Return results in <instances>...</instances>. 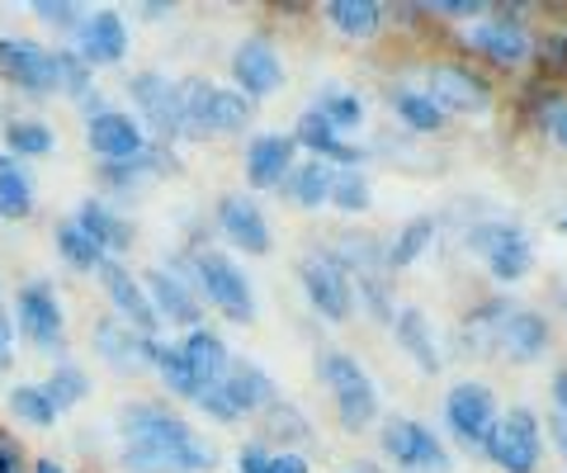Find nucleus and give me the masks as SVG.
Returning a JSON list of instances; mask_svg holds the SVG:
<instances>
[{
	"instance_id": "nucleus-1",
	"label": "nucleus",
	"mask_w": 567,
	"mask_h": 473,
	"mask_svg": "<svg viewBox=\"0 0 567 473\" xmlns=\"http://www.w3.org/2000/svg\"><path fill=\"white\" fill-rule=\"evenodd\" d=\"M317 374H322V383L331 389L336 412H341L346 431H364L379 417V389H374V379L360 370V360H354V356L327 350V356L317 360Z\"/></svg>"
},
{
	"instance_id": "nucleus-2",
	"label": "nucleus",
	"mask_w": 567,
	"mask_h": 473,
	"mask_svg": "<svg viewBox=\"0 0 567 473\" xmlns=\"http://www.w3.org/2000/svg\"><path fill=\"white\" fill-rule=\"evenodd\" d=\"M194 279H199L204 299L218 308L227 322H251V318H256L251 285H246L241 266H233V256H223V251H199V256H194Z\"/></svg>"
},
{
	"instance_id": "nucleus-3",
	"label": "nucleus",
	"mask_w": 567,
	"mask_h": 473,
	"mask_svg": "<svg viewBox=\"0 0 567 473\" xmlns=\"http://www.w3.org/2000/svg\"><path fill=\"white\" fill-rule=\"evenodd\" d=\"M468 251H477L487 260V270L502 279V285H516L535 266V247H529L525 227L516 223H477L468 227Z\"/></svg>"
},
{
	"instance_id": "nucleus-4",
	"label": "nucleus",
	"mask_w": 567,
	"mask_h": 473,
	"mask_svg": "<svg viewBox=\"0 0 567 473\" xmlns=\"http://www.w3.org/2000/svg\"><path fill=\"white\" fill-rule=\"evenodd\" d=\"M487 460L502 473H535L539 454H544V435H539V417L529 408H516L511 417H496V426L487 435Z\"/></svg>"
},
{
	"instance_id": "nucleus-5",
	"label": "nucleus",
	"mask_w": 567,
	"mask_h": 473,
	"mask_svg": "<svg viewBox=\"0 0 567 473\" xmlns=\"http://www.w3.org/2000/svg\"><path fill=\"white\" fill-rule=\"evenodd\" d=\"M298 279H303L308 304L317 308V318H327V322H346L350 318L354 289H350L346 266L331 251H308L303 260H298Z\"/></svg>"
},
{
	"instance_id": "nucleus-6",
	"label": "nucleus",
	"mask_w": 567,
	"mask_h": 473,
	"mask_svg": "<svg viewBox=\"0 0 567 473\" xmlns=\"http://www.w3.org/2000/svg\"><path fill=\"white\" fill-rule=\"evenodd\" d=\"M445 426L464 450L487 445V435L496 426V398H492L487 383H477V379L454 383V389L445 393Z\"/></svg>"
},
{
	"instance_id": "nucleus-7",
	"label": "nucleus",
	"mask_w": 567,
	"mask_h": 473,
	"mask_svg": "<svg viewBox=\"0 0 567 473\" xmlns=\"http://www.w3.org/2000/svg\"><path fill=\"white\" fill-rule=\"evenodd\" d=\"M14 322H20L24 341H33V350H48L58 356L62 341H66V318H62V304H58V289L48 279H29L14 299Z\"/></svg>"
},
{
	"instance_id": "nucleus-8",
	"label": "nucleus",
	"mask_w": 567,
	"mask_h": 473,
	"mask_svg": "<svg viewBox=\"0 0 567 473\" xmlns=\"http://www.w3.org/2000/svg\"><path fill=\"white\" fill-rule=\"evenodd\" d=\"M118 426L128 441H156V445H175V450H189V454L213 450L185 417H175L171 408H156V402H133V408H123Z\"/></svg>"
},
{
	"instance_id": "nucleus-9",
	"label": "nucleus",
	"mask_w": 567,
	"mask_h": 473,
	"mask_svg": "<svg viewBox=\"0 0 567 473\" xmlns=\"http://www.w3.org/2000/svg\"><path fill=\"white\" fill-rule=\"evenodd\" d=\"M383 454L406 473H450V454L435 431H425L412 417H393L383 426Z\"/></svg>"
},
{
	"instance_id": "nucleus-10",
	"label": "nucleus",
	"mask_w": 567,
	"mask_h": 473,
	"mask_svg": "<svg viewBox=\"0 0 567 473\" xmlns=\"http://www.w3.org/2000/svg\"><path fill=\"white\" fill-rule=\"evenodd\" d=\"M0 76L24 95H58V76H52V48L39 39H0Z\"/></svg>"
},
{
	"instance_id": "nucleus-11",
	"label": "nucleus",
	"mask_w": 567,
	"mask_h": 473,
	"mask_svg": "<svg viewBox=\"0 0 567 473\" xmlns=\"http://www.w3.org/2000/svg\"><path fill=\"white\" fill-rule=\"evenodd\" d=\"M100 285H104V299L114 304L118 322H128L133 331H142V337H156V327H162V318H156V308L147 299V289H142V279H133V270L123 266V260H104V266L95 270Z\"/></svg>"
},
{
	"instance_id": "nucleus-12",
	"label": "nucleus",
	"mask_w": 567,
	"mask_h": 473,
	"mask_svg": "<svg viewBox=\"0 0 567 473\" xmlns=\"http://www.w3.org/2000/svg\"><path fill=\"white\" fill-rule=\"evenodd\" d=\"M71 52L91 66H114L123 62V52H128V24H123L118 10H91L85 20L76 24V33H71Z\"/></svg>"
},
{
	"instance_id": "nucleus-13",
	"label": "nucleus",
	"mask_w": 567,
	"mask_h": 473,
	"mask_svg": "<svg viewBox=\"0 0 567 473\" xmlns=\"http://www.w3.org/2000/svg\"><path fill=\"white\" fill-rule=\"evenodd\" d=\"M128 95L156 137H181V124H185L181 119V81H171L162 72H137L128 81Z\"/></svg>"
},
{
	"instance_id": "nucleus-14",
	"label": "nucleus",
	"mask_w": 567,
	"mask_h": 473,
	"mask_svg": "<svg viewBox=\"0 0 567 473\" xmlns=\"http://www.w3.org/2000/svg\"><path fill=\"white\" fill-rule=\"evenodd\" d=\"M233 81L246 100H260V95H275L284 85V62L275 43L265 39V33H251V39H241L237 52H233Z\"/></svg>"
},
{
	"instance_id": "nucleus-15",
	"label": "nucleus",
	"mask_w": 567,
	"mask_h": 473,
	"mask_svg": "<svg viewBox=\"0 0 567 473\" xmlns=\"http://www.w3.org/2000/svg\"><path fill=\"white\" fill-rule=\"evenodd\" d=\"M425 95H431L440 110H458V114H477L492 104V85L473 72V66H458V62H445V66H431L425 76Z\"/></svg>"
},
{
	"instance_id": "nucleus-16",
	"label": "nucleus",
	"mask_w": 567,
	"mask_h": 473,
	"mask_svg": "<svg viewBox=\"0 0 567 473\" xmlns=\"http://www.w3.org/2000/svg\"><path fill=\"white\" fill-rule=\"evenodd\" d=\"M85 143H91V152L100 156V166H110V162H133L137 152H147V133H142V124L133 114L104 110L100 119L85 124Z\"/></svg>"
},
{
	"instance_id": "nucleus-17",
	"label": "nucleus",
	"mask_w": 567,
	"mask_h": 473,
	"mask_svg": "<svg viewBox=\"0 0 567 473\" xmlns=\"http://www.w3.org/2000/svg\"><path fill=\"white\" fill-rule=\"evenodd\" d=\"M468 48H473V52H483V58H492L496 66H516V62H525V58H529V48H535V39L525 33L520 10H502L496 20L477 24V29L468 33Z\"/></svg>"
},
{
	"instance_id": "nucleus-18",
	"label": "nucleus",
	"mask_w": 567,
	"mask_h": 473,
	"mask_svg": "<svg viewBox=\"0 0 567 473\" xmlns=\"http://www.w3.org/2000/svg\"><path fill=\"white\" fill-rule=\"evenodd\" d=\"M218 233L233 241L237 251H246V256H265V251H270V223H265L260 204L246 199V195H227L218 204Z\"/></svg>"
},
{
	"instance_id": "nucleus-19",
	"label": "nucleus",
	"mask_w": 567,
	"mask_h": 473,
	"mask_svg": "<svg viewBox=\"0 0 567 473\" xmlns=\"http://www.w3.org/2000/svg\"><path fill=\"white\" fill-rule=\"evenodd\" d=\"M152 346H156V337H142V331H133L128 322H118V318H100L95 322V350H100V360L114 364L118 374L147 370V364H152Z\"/></svg>"
},
{
	"instance_id": "nucleus-20",
	"label": "nucleus",
	"mask_w": 567,
	"mask_h": 473,
	"mask_svg": "<svg viewBox=\"0 0 567 473\" xmlns=\"http://www.w3.org/2000/svg\"><path fill=\"white\" fill-rule=\"evenodd\" d=\"M218 464V454H189L175 445H156V441H128L123 445V469L128 473H204Z\"/></svg>"
},
{
	"instance_id": "nucleus-21",
	"label": "nucleus",
	"mask_w": 567,
	"mask_h": 473,
	"mask_svg": "<svg viewBox=\"0 0 567 473\" xmlns=\"http://www.w3.org/2000/svg\"><path fill=\"white\" fill-rule=\"evenodd\" d=\"M293 137H284V133H260L251 137V147H246V181H251L256 189H275L289 181V171H293Z\"/></svg>"
},
{
	"instance_id": "nucleus-22",
	"label": "nucleus",
	"mask_w": 567,
	"mask_h": 473,
	"mask_svg": "<svg viewBox=\"0 0 567 473\" xmlns=\"http://www.w3.org/2000/svg\"><path fill=\"white\" fill-rule=\"evenodd\" d=\"M142 289H147V299H152V308H156V318H162V322L199 327V299H194V289L185 285V275H175V270H147Z\"/></svg>"
},
{
	"instance_id": "nucleus-23",
	"label": "nucleus",
	"mask_w": 567,
	"mask_h": 473,
	"mask_svg": "<svg viewBox=\"0 0 567 473\" xmlns=\"http://www.w3.org/2000/svg\"><path fill=\"white\" fill-rule=\"evenodd\" d=\"M496 350H502L511 364L539 360L548 350V322L539 318V312H529V308H511V318L502 322V331H496Z\"/></svg>"
},
{
	"instance_id": "nucleus-24",
	"label": "nucleus",
	"mask_w": 567,
	"mask_h": 473,
	"mask_svg": "<svg viewBox=\"0 0 567 473\" xmlns=\"http://www.w3.org/2000/svg\"><path fill=\"white\" fill-rule=\"evenodd\" d=\"M181 356L189 364V374L199 379V389L223 383L227 364H233V356H227V341L218 337V331H208V327H189V337L181 341Z\"/></svg>"
},
{
	"instance_id": "nucleus-25",
	"label": "nucleus",
	"mask_w": 567,
	"mask_h": 473,
	"mask_svg": "<svg viewBox=\"0 0 567 473\" xmlns=\"http://www.w3.org/2000/svg\"><path fill=\"white\" fill-rule=\"evenodd\" d=\"M76 227L95 241L104 256H123V251L133 247V227H128V218H118L104 199H85V204L76 208Z\"/></svg>"
},
{
	"instance_id": "nucleus-26",
	"label": "nucleus",
	"mask_w": 567,
	"mask_h": 473,
	"mask_svg": "<svg viewBox=\"0 0 567 473\" xmlns=\"http://www.w3.org/2000/svg\"><path fill=\"white\" fill-rule=\"evenodd\" d=\"M223 393L241 417L246 412H265L275 402V379L251 360H233L227 364V374H223Z\"/></svg>"
},
{
	"instance_id": "nucleus-27",
	"label": "nucleus",
	"mask_w": 567,
	"mask_h": 473,
	"mask_svg": "<svg viewBox=\"0 0 567 473\" xmlns=\"http://www.w3.org/2000/svg\"><path fill=\"white\" fill-rule=\"evenodd\" d=\"M33 204H39V195H33V175L29 166L20 162V156L0 152V218L20 223L33 214Z\"/></svg>"
},
{
	"instance_id": "nucleus-28",
	"label": "nucleus",
	"mask_w": 567,
	"mask_h": 473,
	"mask_svg": "<svg viewBox=\"0 0 567 473\" xmlns=\"http://www.w3.org/2000/svg\"><path fill=\"white\" fill-rule=\"evenodd\" d=\"M393 331H398V346L416 360V370H421V374H435V370H440L435 331H431V322H425V312H421V308H402L398 318H393Z\"/></svg>"
},
{
	"instance_id": "nucleus-29",
	"label": "nucleus",
	"mask_w": 567,
	"mask_h": 473,
	"mask_svg": "<svg viewBox=\"0 0 567 473\" xmlns=\"http://www.w3.org/2000/svg\"><path fill=\"white\" fill-rule=\"evenodd\" d=\"M293 143H298V147H308V152H317V162H327V166H331V162L354 166V162H360V156H364L360 147H350V143H346V137L336 133V128H327L317 114H303V119H298Z\"/></svg>"
},
{
	"instance_id": "nucleus-30",
	"label": "nucleus",
	"mask_w": 567,
	"mask_h": 473,
	"mask_svg": "<svg viewBox=\"0 0 567 473\" xmlns=\"http://www.w3.org/2000/svg\"><path fill=\"white\" fill-rule=\"evenodd\" d=\"M166 166H171L166 147H152V143H147V152H137L133 162H110V166H100V181L110 185V189H123V195H133L142 181H156V175H162Z\"/></svg>"
},
{
	"instance_id": "nucleus-31",
	"label": "nucleus",
	"mask_w": 567,
	"mask_h": 473,
	"mask_svg": "<svg viewBox=\"0 0 567 473\" xmlns=\"http://www.w3.org/2000/svg\"><path fill=\"white\" fill-rule=\"evenodd\" d=\"M213 91L218 85H208L204 76H185L181 81V137H189V143H204V137H213L208 119H213Z\"/></svg>"
},
{
	"instance_id": "nucleus-32",
	"label": "nucleus",
	"mask_w": 567,
	"mask_h": 473,
	"mask_svg": "<svg viewBox=\"0 0 567 473\" xmlns=\"http://www.w3.org/2000/svg\"><path fill=\"white\" fill-rule=\"evenodd\" d=\"M331 181H336V171L327 162H303V166L289 171L284 195H289L298 208H322V204H331Z\"/></svg>"
},
{
	"instance_id": "nucleus-33",
	"label": "nucleus",
	"mask_w": 567,
	"mask_h": 473,
	"mask_svg": "<svg viewBox=\"0 0 567 473\" xmlns=\"http://www.w3.org/2000/svg\"><path fill=\"white\" fill-rule=\"evenodd\" d=\"M506 318H511V304L506 299L477 304L468 318H464V350H468V356H487V350H496V331H502Z\"/></svg>"
},
{
	"instance_id": "nucleus-34",
	"label": "nucleus",
	"mask_w": 567,
	"mask_h": 473,
	"mask_svg": "<svg viewBox=\"0 0 567 473\" xmlns=\"http://www.w3.org/2000/svg\"><path fill=\"white\" fill-rule=\"evenodd\" d=\"M327 20L346 33V39H374L383 24V6L379 0H331Z\"/></svg>"
},
{
	"instance_id": "nucleus-35",
	"label": "nucleus",
	"mask_w": 567,
	"mask_h": 473,
	"mask_svg": "<svg viewBox=\"0 0 567 473\" xmlns=\"http://www.w3.org/2000/svg\"><path fill=\"white\" fill-rule=\"evenodd\" d=\"M152 370L162 374V383L175 393V398H199L204 389H199V379L189 374V364H185V356H181V346H166V341H156L152 346Z\"/></svg>"
},
{
	"instance_id": "nucleus-36",
	"label": "nucleus",
	"mask_w": 567,
	"mask_h": 473,
	"mask_svg": "<svg viewBox=\"0 0 567 473\" xmlns=\"http://www.w3.org/2000/svg\"><path fill=\"white\" fill-rule=\"evenodd\" d=\"M393 110L406 128H416V133H435V128H445V110L425 95V91H412V85H402V91H393Z\"/></svg>"
},
{
	"instance_id": "nucleus-37",
	"label": "nucleus",
	"mask_w": 567,
	"mask_h": 473,
	"mask_svg": "<svg viewBox=\"0 0 567 473\" xmlns=\"http://www.w3.org/2000/svg\"><path fill=\"white\" fill-rule=\"evenodd\" d=\"M52 241H58V251H62L66 266H76V270H100L104 260H110V256H104L95 241L76 227V218H62V223H58V233H52Z\"/></svg>"
},
{
	"instance_id": "nucleus-38",
	"label": "nucleus",
	"mask_w": 567,
	"mask_h": 473,
	"mask_svg": "<svg viewBox=\"0 0 567 473\" xmlns=\"http://www.w3.org/2000/svg\"><path fill=\"white\" fill-rule=\"evenodd\" d=\"M52 147H58V137H52V128L43 124V119H10L6 124V152L10 156H48Z\"/></svg>"
},
{
	"instance_id": "nucleus-39",
	"label": "nucleus",
	"mask_w": 567,
	"mask_h": 473,
	"mask_svg": "<svg viewBox=\"0 0 567 473\" xmlns=\"http://www.w3.org/2000/svg\"><path fill=\"white\" fill-rule=\"evenodd\" d=\"M260 435H265V441H279L284 450H289V445H298V441H308L312 426L303 422V412H298V408H289V402H279V398H275L270 408H265Z\"/></svg>"
},
{
	"instance_id": "nucleus-40",
	"label": "nucleus",
	"mask_w": 567,
	"mask_h": 473,
	"mask_svg": "<svg viewBox=\"0 0 567 473\" xmlns=\"http://www.w3.org/2000/svg\"><path fill=\"white\" fill-rule=\"evenodd\" d=\"M308 114H317V119H322L327 128H336V133H350V128L364 124V100L350 95V91H327Z\"/></svg>"
},
{
	"instance_id": "nucleus-41",
	"label": "nucleus",
	"mask_w": 567,
	"mask_h": 473,
	"mask_svg": "<svg viewBox=\"0 0 567 473\" xmlns=\"http://www.w3.org/2000/svg\"><path fill=\"white\" fill-rule=\"evenodd\" d=\"M52 76H58V95L76 100V104L95 91V72H91V66H85L71 48H58V52H52Z\"/></svg>"
},
{
	"instance_id": "nucleus-42",
	"label": "nucleus",
	"mask_w": 567,
	"mask_h": 473,
	"mask_svg": "<svg viewBox=\"0 0 567 473\" xmlns=\"http://www.w3.org/2000/svg\"><path fill=\"white\" fill-rule=\"evenodd\" d=\"M431 237H435V218H425V214L412 218V223H406L402 233H398L393 247H388V270H406L425 247H431Z\"/></svg>"
},
{
	"instance_id": "nucleus-43",
	"label": "nucleus",
	"mask_w": 567,
	"mask_h": 473,
	"mask_svg": "<svg viewBox=\"0 0 567 473\" xmlns=\"http://www.w3.org/2000/svg\"><path fill=\"white\" fill-rule=\"evenodd\" d=\"M43 393L52 398V408L66 412V408H76V402H85V393H91V379H85L81 364H58V370L48 374Z\"/></svg>"
},
{
	"instance_id": "nucleus-44",
	"label": "nucleus",
	"mask_w": 567,
	"mask_h": 473,
	"mask_svg": "<svg viewBox=\"0 0 567 473\" xmlns=\"http://www.w3.org/2000/svg\"><path fill=\"white\" fill-rule=\"evenodd\" d=\"M246 124H251V100H246L241 91H213V119H208L213 137L218 133H241Z\"/></svg>"
},
{
	"instance_id": "nucleus-45",
	"label": "nucleus",
	"mask_w": 567,
	"mask_h": 473,
	"mask_svg": "<svg viewBox=\"0 0 567 473\" xmlns=\"http://www.w3.org/2000/svg\"><path fill=\"white\" fill-rule=\"evenodd\" d=\"M10 412L24 417L29 426H52L58 422V408H52V398L43 393V383H20V389H10Z\"/></svg>"
},
{
	"instance_id": "nucleus-46",
	"label": "nucleus",
	"mask_w": 567,
	"mask_h": 473,
	"mask_svg": "<svg viewBox=\"0 0 567 473\" xmlns=\"http://www.w3.org/2000/svg\"><path fill=\"white\" fill-rule=\"evenodd\" d=\"M331 204L346 208V214H360V208H369V181L360 171H341L331 181Z\"/></svg>"
},
{
	"instance_id": "nucleus-47",
	"label": "nucleus",
	"mask_w": 567,
	"mask_h": 473,
	"mask_svg": "<svg viewBox=\"0 0 567 473\" xmlns=\"http://www.w3.org/2000/svg\"><path fill=\"white\" fill-rule=\"evenodd\" d=\"M360 304L374 322H393L398 308H393V294H388V275H369L360 279Z\"/></svg>"
},
{
	"instance_id": "nucleus-48",
	"label": "nucleus",
	"mask_w": 567,
	"mask_h": 473,
	"mask_svg": "<svg viewBox=\"0 0 567 473\" xmlns=\"http://www.w3.org/2000/svg\"><path fill=\"white\" fill-rule=\"evenodd\" d=\"M33 14H39L43 24L66 29V33H76V24L85 20V10H81V6H71V0H58V6H52V0H39V6H33Z\"/></svg>"
},
{
	"instance_id": "nucleus-49",
	"label": "nucleus",
	"mask_w": 567,
	"mask_h": 473,
	"mask_svg": "<svg viewBox=\"0 0 567 473\" xmlns=\"http://www.w3.org/2000/svg\"><path fill=\"white\" fill-rule=\"evenodd\" d=\"M194 408H204L213 422H223V426H233V422H241V412L227 402V393H223V383H213V389H204L199 398H194Z\"/></svg>"
},
{
	"instance_id": "nucleus-50",
	"label": "nucleus",
	"mask_w": 567,
	"mask_h": 473,
	"mask_svg": "<svg viewBox=\"0 0 567 473\" xmlns=\"http://www.w3.org/2000/svg\"><path fill=\"white\" fill-rule=\"evenodd\" d=\"M539 124H544L548 133H554L563 147H567V100L548 95V100H544V110H539Z\"/></svg>"
},
{
	"instance_id": "nucleus-51",
	"label": "nucleus",
	"mask_w": 567,
	"mask_h": 473,
	"mask_svg": "<svg viewBox=\"0 0 567 473\" xmlns=\"http://www.w3.org/2000/svg\"><path fill=\"white\" fill-rule=\"evenodd\" d=\"M539 66H544V76H554V72H563L567 66V39L563 33H554V39H539Z\"/></svg>"
},
{
	"instance_id": "nucleus-52",
	"label": "nucleus",
	"mask_w": 567,
	"mask_h": 473,
	"mask_svg": "<svg viewBox=\"0 0 567 473\" xmlns=\"http://www.w3.org/2000/svg\"><path fill=\"white\" fill-rule=\"evenodd\" d=\"M237 473H270V450H265V445H246L237 454Z\"/></svg>"
},
{
	"instance_id": "nucleus-53",
	"label": "nucleus",
	"mask_w": 567,
	"mask_h": 473,
	"mask_svg": "<svg viewBox=\"0 0 567 473\" xmlns=\"http://www.w3.org/2000/svg\"><path fill=\"white\" fill-rule=\"evenodd\" d=\"M14 364V322H10V312L0 308V374H6Z\"/></svg>"
},
{
	"instance_id": "nucleus-54",
	"label": "nucleus",
	"mask_w": 567,
	"mask_h": 473,
	"mask_svg": "<svg viewBox=\"0 0 567 473\" xmlns=\"http://www.w3.org/2000/svg\"><path fill=\"white\" fill-rule=\"evenodd\" d=\"M431 10H435V14H454V20H464V14H483V0H435Z\"/></svg>"
},
{
	"instance_id": "nucleus-55",
	"label": "nucleus",
	"mask_w": 567,
	"mask_h": 473,
	"mask_svg": "<svg viewBox=\"0 0 567 473\" xmlns=\"http://www.w3.org/2000/svg\"><path fill=\"white\" fill-rule=\"evenodd\" d=\"M270 473H308V460L293 450H279V454H270Z\"/></svg>"
},
{
	"instance_id": "nucleus-56",
	"label": "nucleus",
	"mask_w": 567,
	"mask_h": 473,
	"mask_svg": "<svg viewBox=\"0 0 567 473\" xmlns=\"http://www.w3.org/2000/svg\"><path fill=\"white\" fill-rule=\"evenodd\" d=\"M0 473H24V469H20V450H14L6 435H0Z\"/></svg>"
},
{
	"instance_id": "nucleus-57",
	"label": "nucleus",
	"mask_w": 567,
	"mask_h": 473,
	"mask_svg": "<svg viewBox=\"0 0 567 473\" xmlns=\"http://www.w3.org/2000/svg\"><path fill=\"white\" fill-rule=\"evenodd\" d=\"M548 431H554V445L563 450V460H567V417L554 412V417H548Z\"/></svg>"
},
{
	"instance_id": "nucleus-58",
	"label": "nucleus",
	"mask_w": 567,
	"mask_h": 473,
	"mask_svg": "<svg viewBox=\"0 0 567 473\" xmlns=\"http://www.w3.org/2000/svg\"><path fill=\"white\" fill-rule=\"evenodd\" d=\"M554 412L567 417V370H558V379H554Z\"/></svg>"
},
{
	"instance_id": "nucleus-59",
	"label": "nucleus",
	"mask_w": 567,
	"mask_h": 473,
	"mask_svg": "<svg viewBox=\"0 0 567 473\" xmlns=\"http://www.w3.org/2000/svg\"><path fill=\"white\" fill-rule=\"evenodd\" d=\"M33 473H66L58 460H39V464H33Z\"/></svg>"
},
{
	"instance_id": "nucleus-60",
	"label": "nucleus",
	"mask_w": 567,
	"mask_h": 473,
	"mask_svg": "<svg viewBox=\"0 0 567 473\" xmlns=\"http://www.w3.org/2000/svg\"><path fill=\"white\" fill-rule=\"evenodd\" d=\"M558 304H563V312H567V279H563V285H558Z\"/></svg>"
},
{
	"instance_id": "nucleus-61",
	"label": "nucleus",
	"mask_w": 567,
	"mask_h": 473,
	"mask_svg": "<svg viewBox=\"0 0 567 473\" xmlns=\"http://www.w3.org/2000/svg\"><path fill=\"white\" fill-rule=\"evenodd\" d=\"M558 227H563V233H567V218H563V223H558Z\"/></svg>"
}]
</instances>
